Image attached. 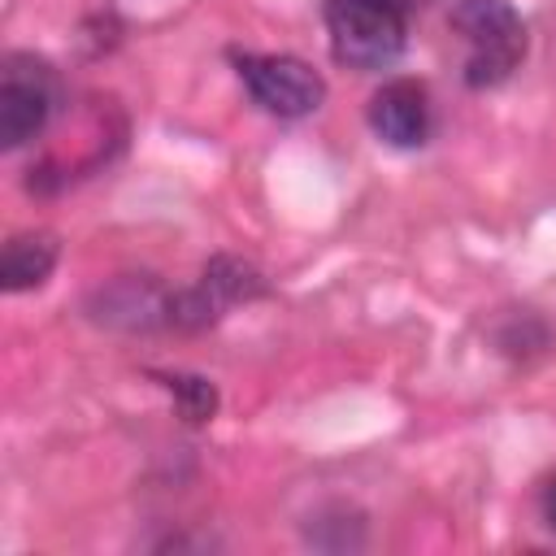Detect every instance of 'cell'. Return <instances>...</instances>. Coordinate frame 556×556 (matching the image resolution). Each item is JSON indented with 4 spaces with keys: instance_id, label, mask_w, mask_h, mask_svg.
<instances>
[{
    "instance_id": "cell-9",
    "label": "cell",
    "mask_w": 556,
    "mask_h": 556,
    "mask_svg": "<svg viewBox=\"0 0 556 556\" xmlns=\"http://www.w3.org/2000/svg\"><path fill=\"white\" fill-rule=\"evenodd\" d=\"M156 378H161V387L174 395L182 421L200 426V421H208V417L217 413V387H213L208 378H200V374H156Z\"/></svg>"
},
{
    "instance_id": "cell-6",
    "label": "cell",
    "mask_w": 556,
    "mask_h": 556,
    "mask_svg": "<svg viewBox=\"0 0 556 556\" xmlns=\"http://www.w3.org/2000/svg\"><path fill=\"white\" fill-rule=\"evenodd\" d=\"M169 304H174V291H165L152 274H117L87 295L91 321L109 330H130V334L169 326Z\"/></svg>"
},
{
    "instance_id": "cell-3",
    "label": "cell",
    "mask_w": 556,
    "mask_h": 556,
    "mask_svg": "<svg viewBox=\"0 0 556 556\" xmlns=\"http://www.w3.org/2000/svg\"><path fill=\"white\" fill-rule=\"evenodd\" d=\"M248 96L274 117H308L326 100V78L287 52H239L235 56Z\"/></svg>"
},
{
    "instance_id": "cell-7",
    "label": "cell",
    "mask_w": 556,
    "mask_h": 556,
    "mask_svg": "<svg viewBox=\"0 0 556 556\" xmlns=\"http://www.w3.org/2000/svg\"><path fill=\"white\" fill-rule=\"evenodd\" d=\"M369 126L391 148H417L430 135V100L413 78H391L369 96Z\"/></svg>"
},
{
    "instance_id": "cell-5",
    "label": "cell",
    "mask_w": 556,
    "mask_h": 556,
    "mask_svg": "<svg viewBox=\"0 0 556 556\" xmlns=\"http://www.w3.org/2000/svg\"><path fill=\"white\" fill-rule=\"evenodd\" d=\"M265 291H269V282H265V274H261L256 265H248V261H239V256H213V261L204 265V274H200L191 287L174 291L169 326H178V330H204V326H213L230 304L256 300V295H265Z\"/></svg>"
},
{
    "instance_id": "cell-2",
    "label": "cell",
    "mask_w": 556,
    "mask_h": 556,
    "mask_svg": "<svg viewBox=\"0 0 556 556\" xmlns=\"http://www.w3.org/2000/svg\"><path fill=\"white\" fill-rule=\"evenodd\" d=\"M330 52L348 70H387L408 43L404 0H326Z\"/></svg>"
},
{
    "instance_id": "cell-1",
    "label": "cell",
    "mask_w": 556,
    "mask_h": 556,
    "mask_svg": "<svg viewBox=\"0 0 556 556\" xmlns=\"http://www.w3.org/2000/svg\"><path fill=\"white\" fill-rule=\"evenodd\" d=\"M447 26L465 39V83L500 87L526 56V22L508 0H456Z\"/></svg>"
},
{
    "instance_id": "cell-4",
    "label": "cell",
    "mask_w": 556,
    "mask_h": 556,
    "mask_svg": "<svg viewBox=\"0 0 556 556\" xmlns=\"http://www.w3.org/2000/svg\"><path fill=\"white\" fill-rule=\"evenodd\" d=\"M56 109V74L30 52H13L0 74V148L30 143Z\"/></svg>"
},
{
    "instance_id": "cell-10",
    "label": "cell",
    "mask_w": 556,
    "mask_h": 556,
    "mask_svg": "<svg viewBox=\"0 0 556 556\" xmlns=\"http://www.w3.org/2000/svg\"><path fill=\"white\" fill-rule=\"evenodd\" d=\"M539 513H543V521H547V530H556V473L543 482V491H539Z\"/></svg>"
},
{
    "instance_id": "cell-8",
    "label": "cell",
    "mask_w": 556,
    "mask_h": 556,
    "mask_svg": "<svg viewBox=\"0 0 556 556\" xmlns=\"http://www.w3.org/2000/svg\"><path fill=\"white\" fill-rule=\"evenodd\" d=\"M56 256H61V243L52 230H22L4 243L0 252V287L9 295H22V291H35L48 282V274L56 269Z\"/></svg>"
}]
</instances>
